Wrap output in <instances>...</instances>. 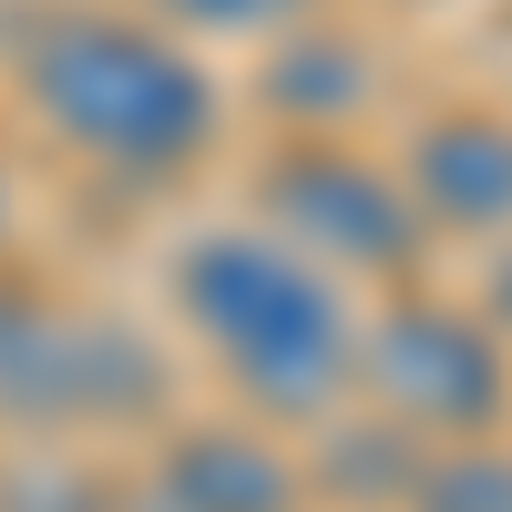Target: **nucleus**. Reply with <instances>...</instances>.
I'll return each instance as SVG.
<instances>
[{"instance_id":"obj_1","label":"nucleus","mask_w":512,"mask_h":512,"mask_svg":"<svg viewBox=\"0 0 512 512\" xmlns=\"http://www.w3.org/2000/svg\"><path fill=\"white\" fill-rule=\"evenodd\" d=\"M21 113L52 134L72 164L123 185L195 175L216 154V72L185 52V31L134 21V11H41L11 52Z\"/></svg>"},{"instance_id":"obj_2","label":"nucleus","mask_w":512,"mask_h":512,"mask_svg":"<svg viewBox=\"0 0 512 512\" xmlns=\"http://www.w3.org/2000/svg\"><path fill=\"white\" fill-rule=\"evenodd\" d=\"M164 308L256 420H328L349 400L359 308L328 267H308L267 226H205L164 256Z\"/></svg>"},{"instance_id":"obj_3","label":"nucleus","mask_w":512,"mask_h":512,"mask_svg":"<svg viewBox=\"0 0 512 512\" xmlns=\"http://www.w3.org/2000/svg\"><path fill=\"white\" fill-rule=\"evenodd\" d=\"M349 390H369V410L400 420L420 451L492 441L512 410V338L482 308H451V297H390L379 318H359Z\"/></svg>"},{"instance_id":"obj_4","label":"nucleus","mask_w":512,"mask_h":512,"mask_svg":"<svg viewBox=\"0 0 512 512\" xmlns=\"http://www.w3.org/2000/svg\"><path fill=\"white\" fill-rule=\"evenodd\" d=\"M256 216H267L277 246H297L338 287L349 277L400 287L420 256H431V226H420L400 164L359 154L349 134H287L267 164H256Z\"/></svg>"},{"instance_id":"obj_5","label":"nucleus","mask_w":512,"mask_h":512,"mask_svg":"<svg viewBox=\"0 0 512 512\" xmlns=\"http://www.w3.org/2000/svg\"><path fill=\"white\" fill-rule=\"evenodd\" d=\"M164 349L134 318H82L31 287H0V420L21 431H93V420H154Z\"/></svg>"},{"instance_id":"obj_6","label":"nucleus","mask_w":512,"mask_h":512,"mask_svg":"<svg viewBox=\"0 0 512 512\" xmlns=\"http://www.w3.org/2000/svg\"><path fill=\"white\" fill-rule=\"evenodd\" d=\"M134 512H308V472L267 441V420H195L154 441Z\"/></svg>"},{"instance_id":"obj_7","label":"nucleus","mask_w":512,"mask_h":512,"mask_svg":"<svg viewBox=\"0 0 512 512\" xmlns=\"http://www.w3.org/2000/svg\"><path fill=\"white\" fill-rule=\"evenodd\" d=\"M400 185L420 226L441 236H512V113H482V103L431 113L400 154Z\"/></svg>"},{"instance_id":"obj_8","label":"nucleus","mask_w":512,"mask_h":512,"mask_svg":"<svg viewBox=\"0 0 512 512\" xmlns=\"http://www.w3.org/2000/svg\"><path fill=\"white\" fill-rule=\"evenodd\" d=\"M379 72L349 31H277V62H267V113L287 134H349L369 113Z\"/></svg>"},{"instance_id":"obj_9","label":"nucleus","mask_w":512,"mask_h":512,"mask_svg":"<svg viewBox=\"0 0 512 512\" xmlns=\"http://www.w3.org/2000/svg\"><path fill=\"white\" fill-rule=\"evenodd\" d=\"M400 512H512V451L502 441H441V451H420Z\"/></svg>"},{"instance_id":"obj_10","label":"nucleus","mask_w":512,"mask_h":512,"mask_svg":"<svg viewBox=\"0 0 512 512\" xmlns=\"http://www.w3.org/2000/svg\"><path fill=\"white\" fill-rule=\"evenodd\" d=\"M318 0H154V21L164 31H216V41H256V31H297Z\"/></svg>"},{"instance_id":"obj_11","label":"nucleus","mask_w":512,"mask_h":512,"mask_svg":"<svg viewBox=\"0 0 512 512\" xmlns=\"http://www.w3.org/2000/svg\"><path fill=\"white\" fill-rule=\"evenodd\" d=\"M0 512H134V482H93V472H52V461H31V472L0 482Z\"/></svg>"},{"instance_id":"obj_12","label":"nucleus","mask_w":512,"mask_h":512,"mask_svg":"<svg viewBox=\"0 0 512 512\" xmlns=\"http://www.w3.org/2000/svg\"><path fill=\"white\" fill-rule=\"evenodd\" d=\"M502 338H512V246H502V267H492V308H482Z\"/></svg>"},{"instance_id":"obj_13","label":"nucleus","mask_w":512,"mask_h":512,"mask_svg":"<svg viewBox=\"0 0 512 512\" xmlns=\"http://www.w3.org/2000/svg\"><path fill=\"white\" fill-rule=\"evenodd\" d=\"M0 236H11V164H0Z\"/></svg>"}]
</instances>
